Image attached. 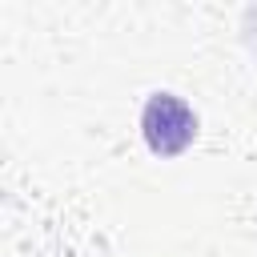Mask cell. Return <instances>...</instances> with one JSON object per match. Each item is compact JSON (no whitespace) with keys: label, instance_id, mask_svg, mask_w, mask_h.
I'll return each instance as SVG.
<instances>
[{"label":"cell","instance_id":"6da1fadb","mask_svg":"<svg viewBox=\"0 0 257 257\" xmlns=\"http://www.w3.org/2000/svg\"><path fill=\"white\" fill-rule=\"evenodd\" d=\"M141 133L145 145L157 157H173L193 145L197 137V112L177 96V92H153L141 108Z\"/></svg>","mask_w":257,"mask_h":257}]
</instances>
